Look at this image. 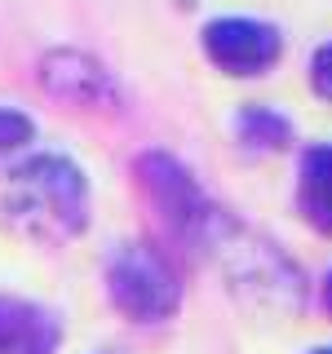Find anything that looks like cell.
I'll return each mask as SVG.
<instances>
[{
  "mask_svg": "<svg viewBox=\"0 0 332 354\" xmlns=\"http://www.w3.org/2000/svg\"><path fill=\"white\" fill-rule=\"evenodd\" d=\"M62 341V319L49 306L0 292V354H53Z\"/></svg>",
  "mask_w": 332,
  "mask_h": 354,
  "instance_id": "7",
  "label": "cell"
},
{
  "mask_svg": "<svg viewBox=\"0 0 332 354\" xmlns=\"http://www.w3.org/2000/svg\"><path fill=\"white\" fill-rule=\"evenodd\" d=\"M5 221L44 243H66L89 226V177L71 155L44 151L9 169L0 195Z\"/></svg>",
  "mask_w": 332,
  "mask_h": 354,
  "instance_id": "1",
  "label": "cell"
},
{
  "mask_svg": "<svg viewBox=\"0 0 332 354\" xmlns=\"http://www.w3.org/2000/svg\"><path fill=\"white\" fill-rule=\"evenodd\" d=\"M36 80H40V88L53 97V102L80 106V111L116 106V97H120L116 75L84 49H49L36 62Z\"/></svg>",
  "mask_w": 332,
  "mask_h": 354,
  "instance_id": "6",
  "label": "cell"
},
{
  "mask_svg": "<svg viewBox=\"0 0 332 354\" xmlns=\"http://www.w3.org/2000/svg\"><path fill=\"white\" fill-rule=\"evenodd\" d=\"M235 138L252 155H279L297 142V133H293V120L284 111H275L266 102H248L235 111Z\"/></svg>",
  "mask_w": 332,
  "mask_h": 354,
  "instance_id": "9",
  "label": "cell"
},
{
  "mask_svg": "<svg viewBox=\"0 0 332 354\" xmlns=\"http://www.w3.org/2000/svg\"><path fill=\"white\" fill-rule=\"evenodd\" d=\"M319 301H324V310L332 315V270L324 274V288H319Z\"/></svg>",
  "mask_w": 332,
  "mask_h": 354,
  "instance_id": "12",
  "label": "cell"
},
{
  "mask_svg": "<svg viewBox=\"0 0 332 354\" xmlns=\"http://www.w3.org/2000/svg\"><path fill=\"white\" fill-rule=\"evenodd\" d=\"M199 49H204V58L213 62L221 75L257 80V75L279 66L284 31L266 18H252V14H217L199 31Z\"/></svg>",
  "mask_w": 332,
  "mask_h": 354,
  "instance_id": "5",
  "label": "cell"
},
{
  "mask_svg": "<svg viewBox=\"0 0 332 354\" xmlns=\"http://www.w3.org/2000/svg\"><path fill=\"white\" fill-rule=\"evenodd\" d=\"M204 252L221 266V274H226V283L235 288V292L252 297V301H266L275 310H288V315L306 306L302 270L279 252V243H270V239H261L257 230L239 226L235 217L217 213Z\"/></svg>",
  "mask_w": 332,
  "mask_h": 354,
  "instance_id": "2",
  "label": "cell"
},
{
  "mask_svg": "<svg viewBox=\"0 0 332 354\" xmlns=\"http://www.w3.org/2000/svg\"><path fill=\"white\" fill-rule=\"evenodd\" d=\"M133 182H138L147 208L160 217V226L169 230L177 243L204 252L208 230H213L221 208L204 195V186L195 182V173L186 169L173 151H160V147L142 151L138 160H133Z\"/></svg>",
  "mask_w": 332,
  "mask_h": 354,
  "instance_id": "3",
  "label": "cell"
},
{
  "mask_svg": "<svg viewBox=\"0 0 332 354\" xmlns=\"http://www.w3.org/2000/svg\"><path fill=\"white\" fill-rule=\"evenodd\" d=\"M107 297L129 324H164L182 310V279L155 243L129 239L107 257Z\"/></svg>",
  "mask_w": 332,
  "mask_h": 354,
  "instance_id": "4",
  "label": "cell"
},
{
  "mask_svg": "<svg viewBox=\"0 0 332 354\" xmlns=\"http://www.w3.org/2000/svg\"><path fill=\"white\" fill-rule=\"evenodd\" d=\"M310 354H332V346H319V350H310Z\"/></svg>",
  "mask_w": 332,
  "mask_h": 354,
  "instance_id": "13",
  "label": "cell"
},
{
  "mask_svg": "<svg viewBox=\"0 0 332 354\" xmlns=\"http://www.w3.org/2000/svg\"><path fill=\"white\" fill-rule=\"evenodd\" d=\"M306 80H310V93H315L319 102H328V106H332V40H324L315 53H310Z\"/></svg>",
  "mask_w": 332,
  "mask_h": 354,
  "instance_id": "11",
  "label": "cell"
},
{
  "mask_svg": "<svg viewBox=\"0 0 332 354\" xmlns=\"http://www.w3.org/2000/svg\"><path fill=\"white\" fill-rule=\"evenodd\" d=\"M31 138H36V120H31L27 111H18V106H0V160L22 151Z\"/></svg>",
  "mask_w": 332,
  "mask_h": 354,
  "instance_id": "10",
  "label": "cell"
},
{
  "mask_svg": "<svg viewBox=\"0 0 332 354\" xmlns=\"http://www.w3.org/2000/svg\"><path fill=\"white\" fill-rule=\"evenodd\" d=\"M297 213L332 239V142H310L297 160Z\"/></svg>",
  "mask_w": 332,
  "mask_h": 354,
  "instance_id": "8",
  "label": "cell"
}]
</instances>
